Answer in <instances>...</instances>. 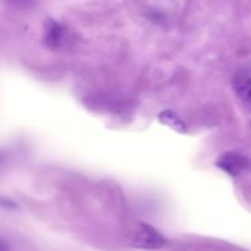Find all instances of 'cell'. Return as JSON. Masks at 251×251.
<instances>
[{
  "instance_id": "1",
  "label": "cell",
  "mask_w": 251,
  "mask_h": 251,
  "mask_svg": "<svg viewBox=\"0 0 251 251\" xmlns=\"http://www.w3.org/2000/svg\"><path fill=\"white\" fill-rule=\"evenodd\" d=\"M217 167L232 176H238L249 168L250 163L243 154L237 152H227L220 156L216 162Z\"/></svg>"
},
{
  "instance_id": "2",
  "label": "cell",
  "mask_w": 251,
  "mask_h": 251,
  "mask_svg": "<svg viewBox=\"0 0 251 251\" xmlns=\"http://www.w3.org/2000/svg\"><path fill=\"white\" fill-rule=\"evenodd\" d=\"M167 240L159 234L153 227L149 225H141V229L136 234L134 245L141 249H159L164 247Z\"/></svg>"
},
{
  "instance_id": "3",
  "label": "cell",
  "mask_w": 251,
  "mask_h": 251,
  "mask_svg": "<svg viewBox=\"0 0 251 251\" xmlns=\"http://www.w3.org/2000/svg\"><path fill=\"white\" fill-rule=\"evenodd\" d=\"M63 38V27L55 21H49L47 25L46 34H44V41L49 48H56L60 44Z\"/></svg>"
},
{
  "instance_id": "4",
  "label": "cell",
  "mask_w": 251,
  "mask_h": 251,
  "mask_svg": "<svg viewBox=\"0 0 251 251\" xmlns=\"http://www.w3.org/2000/svg\"><path fill=\"white\" fill-rule=\"evenodd\" d=\"M159 122H161L162 124L167 125V126L172 127V129L176 130V131L180 132V134L186 132L185 124L181 122L180 118L176 117V115L174 114L173 112H171V110H166V112L162 113V114L159 115Z\"/></svg>"
},
{
  "instance_id": "5",
  "label": "cell",
  "mask_w": 251,
  "mask_h": 251,
  "mask_svg": "<svg viewBox=\"0 0 251 251\" xmlns=\"http://www.w3.org/2000/svg\"><path fill=\"white\" fill-rule=\"evenodd\" d=\"M237 92L244 102L251 104V78H244L237 85Z\"/></svg>"
}]
</instances>
